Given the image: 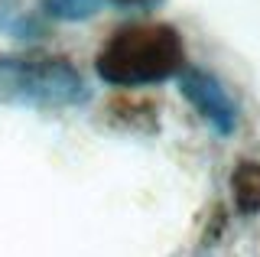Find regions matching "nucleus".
<instances>
[{"instance_id":"f257e3e1","label":"nucleus","mask_w":260,"mask_h":257,"mask_svg":"<svg viewBox=\"0 0 260 257\" xmlns=\"http://www.w3.org/2000/svg\"><path fill=\"white\" fill-rule=\"evenodd\" d=\"M185 62L182 36L166 23H130L98 52V75L111 85H153L173 78Z\"/></svg>"},{"instance_id":"39448f33","label":"nucleus","mask_w":260,"mask_h":257,"mask_svg":"<svg viewBox=\"0 0 260 257\" xmlns=\"http://www.w3.org/2000/svg\"><path fill=\"white\" fill-rule=\"evenodd\" d=\"M101 4L104 0H43L49 17L52 20H69V23L94 17V13L101 10Z\"/></svg>"},{"instance_id":"f03ea898","label":"nucleus","mask_w":260,"mask_h":257,"mask_svg":"<svg viewBox=\"0 0 260 257\" xmlns=\"http://www.w3.org/2000/svg\"><path fill=\"white\" fill-rule=\"evenodd\" d=\"M91 98V85L65 59L49 55H4L0 59V101L29 108H75Z\"/></svg>"},{"instance_id":"20e7f679","label":"nucleus","mask_w":260,"mask_h":257,"mask_svg":"<svg viewBox=\"0 0 260 257\" xmlns=\"http://www.w3.org/2000/svg\"><path fill=\"white\" fill-rule=\"evenodd\" d=\"M231 192L241 215H257L260 212V163H241L231 176Z\"/></svg>"},{"instance_id":"7ed1b4c3","label":"nucleus","mask_w":260,"mask_h":257,"mask_svg":"<svg viewBox=\"0 0 260 257\" xmlns=\"http://www.w3.org/2000/svg\"><path fill=\"white\" fill-rule=\"evenodd\" d=\"M179 91L189 98V104L218 134L234 131V124H238V108L228 98L224 88L218 85L215 75H208V72H202V69H185L182 75H179Z\"/></svg>"},{"instance_id":"423d86ee","label":"nucleus","mask_w":260,"mask_h":257,"mask_svg":"<svg viewBox=\"0 0 260 257\" xmlns=\"http://www.w3.org/2000/svg\"><path fill=\"white\" fill-rule=\"evenodd\" d=\"M104 4L124 7V10H150V7H159L162 0H104Z\"/></svg>"}]
</instances>
